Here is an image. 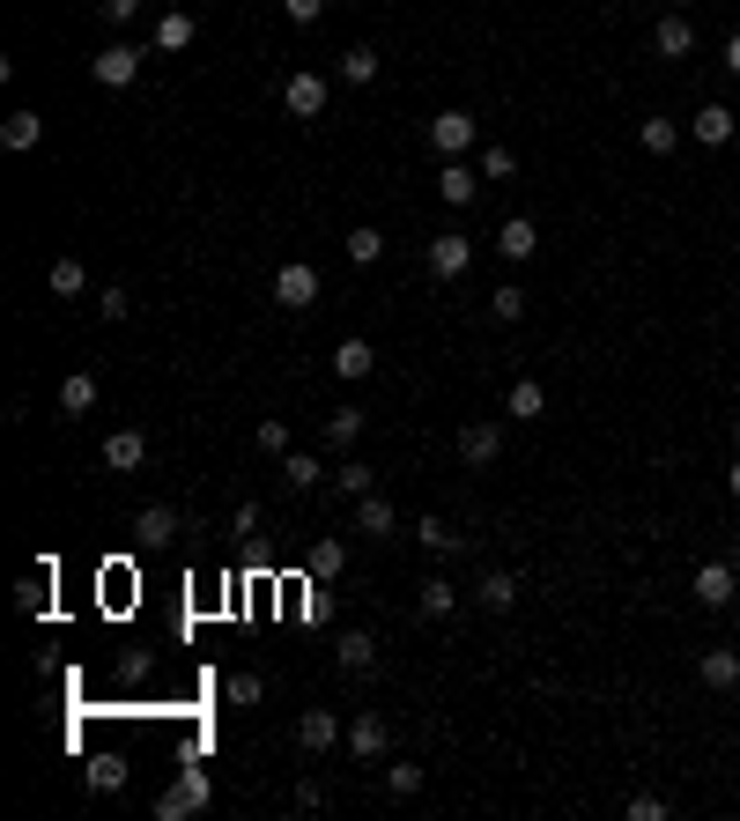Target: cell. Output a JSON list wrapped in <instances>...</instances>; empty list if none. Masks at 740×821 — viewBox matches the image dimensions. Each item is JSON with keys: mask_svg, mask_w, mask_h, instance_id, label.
<instances>
[{"mask_svg": "<svg viewBox=\"0 0 740 821\" xmlns=\"http://www.w3.org/2000/svg\"><path fill=\"white\" fill-rule=\"evenodd\" d=\"M207 799H215V778L207 770H178V784L156 799V821H186V814H201Z\"/></svg>", "mask_w": 740, "mask_h": 821, "instance_id": "obj_1", "label": "cell"}, {"mask_svg": "<svg viewBox=\"0 0 740 821\" xmlns=\"http://www.w3.org/2000/svg\"><path fill=\"white\" fill-rule=\"evenodd\" d=\"M474 141H482V119H474V112H437V119H430V149H437V156H467Z\"/></svg>", "mask_w": 740, "mask_h": 821, "instance_id": "obj_2", "label": "cell"}, {"mask_svg": "<svg viewBox=\"0 0 740 821\" xmlns=\"http://www.w3.org/2000/svg\"><path fill=\"white\" fill-rule=\"evenodd\" d=\"M275 304H282V311H304V304H319V267L289 259L282 274H275Z\"/></svg>", "mask_w": 740, "mask_h": 821, "instance_id": "obj_3", "label": "cell"}, {"mask_svg": "<svg viewBox=\"0 0 740 821\" xmlns=\"http://www.w3.org/2000/svg\"><path fill=\"white\" fill-rule=\"evenodd\" d=\"M89 75H97V89H126L141 75V52H133V44H104V52L89 60Z\"/></svg>", "mask_w": 740, "mask_h": 821, "instance_id": "obj_4", "label": "cell"}, {"mask_svg": "<svg viewBox=\"0 0 740 821\" xmlns=\"http://www.w3.org/2000/svg\"><path fill=\"white\" fill-rule=\"evenodd\" d=\"M282 112L289 119H319V112H327V75H289L282 82Z\"/></svg>", "mask_w": 740, "mask_h": 821, "instance_id": "obj_5", "label": "cell"}, {"mask_svg": "<svg viewBox=\"0 0 740 821\" xmlns=\"http://www.w3.org/2000/svg\"><path fill=\"white\" fill-rule=\"evenodd\" d=\"M467 267H474V245H467V238H430V274H437V282H459V274H467Z\"/></svg>", "mask_w": 740, "mask_h": 821, "instance_id": "obj_6", "label": "cell"}, {"mask_svg": "<svg viewBox=\"0 0 740 821\" xmlns=\"http://www.w3.org/2000/svg\"><path fill=\"white\" fill-rule=\"evenodd\" d=\"M385 747H393V726H385L378 710H363V718L348 726V755H356V762H378Z\"/></svg>", "mask_w": 740, "mask_h": 821, "instance_id": "obj_7", "label": "cell"}, {"mask_svg": "<svg viewBox=\"0 0 740 821\" xmlns=\"http://www.w3.org/2000/svg\"><path fill=\"white\" fill-rule=\"evenodd\" d=\"M496 452H503V429H496V422H467V429H459V459H467V466H496Z\"/></svg>", "mask_w": 740, "mask_h": 821, "instance_id": "obj_8", "label": "cell"}, {"mask_svg": "<svg viewBox=\"0 0 740 821\" xmlns=\"http://www.w3.org/2000/svg\"><path fill=\"white\" fill-rule=\"evenodd\" d=\"M141 459H149V437H141V429H112V437H104V466H112V474H133Z\"/></svg>", "mask_w": 740, "mask_h": 821, "instance_id": "obj_9", "label": "cell"}, {"mask_svg": "<svg viewBox=\"0 0 740 821\" xmlns=\"http://www.w3.org/2000/svg\"><path fill=\"white\" fill-rule=\"evenodd\" d=\"M437 193H445V207H474V193H482V178L459 164V156H445V170H437Z\"/></svg>", "mask_w": 740, "mask_h": 821, "instance_id": "obj_10", "label": "cell"}, {"mask_svg": "<svg viewBox=\"0 0 740 821\" xmlns=\"http://www.w3.org/2000/svg\"><path fill=\"white\" fill-rule=\"evenodd\" d=\"M652 44H659V60H689V52H697V23H689V15H666L652 30Z\"/></svg>", "mask_w": 740, "mask_h": 821, "instance_id": "obj_11", "label": "cell"}, {"mask_svg": "<svg viewBox=\"0 0 740 821\" xmlns=\"http://www.w3.org/2000/svg\"><path fill=\"white\" fill-rule=\"evenodd\" d=\"M496 252H503V259L519 267V259H534V252H540V230H534V222H526V215H511V222L496 230Z\"/></svg>", "mask_w": 740, "mask_h": 821, "instance_id": "obj_12", "label": "cell"}, {"mask_svg": "<svg viewBox=\"0 0 740 821\" xmlns=\"http://www.w3.org/2000/svg\"><path fill=\"white\" fill-rule=\"evenodd\" d=\"M697 600L703 607H733V563H697Z\"/></svg>", "mask_w": 740, "mask_h": 821, "instance_id": "obj_13", "label": "cell"}, {"mask_svg": "<svg viewBox=\"0 0 740 821\" xmlns=\"http://www.w3.org/2000/svg\"><path fill=\"white\" fill-rule=\"evenodd\" d=\"M149 44H156V52H186V44H193V15H186V8H164L156 30H149Z\"/></svg>", "mask_w": 740, "mask_h": 821, "instance_id": "obj_14", "label": "cell"}, {"mask_svg": "<svg viewBox=\"0 0 740 821\" xmlns=\"http://www.w3.org/2000/svg\"><path fill=\"white\" fill-rule=\"evenodd\" d=\"M697 681H703V689H733V681H740V652L711 644V652L697 658Z\"/></svg>", "mask_w": 740, "mask_h": 821, "instance_id": "obj_15", "label": "cell"}, {"mask_svg": "<svg viewBox=\"0 0 740 821\" xmlns=\"http://www.w3.org/2000/svg\"><path fill=\"white\" fill-rule=\"evenodd\" d=\"M0 141H8L15 156H30V149L44 141V119L38 112H8V119H0Z\"/></svg>", "mask_w": 740, "mask_h": 821, "instance_id": "obj_16", "label": "cell"}, {"mask_svg": "<svg viewBox=\"0 0 740 821\" xmlns=\"http://www.w3.org/2000/svg\"><path fill=\"white\" fill-rule=\"evenodd\" d=\"M474 600H482L489 615H511V607H519V577H511V570H489L482 585H474Z\"/></svg>", "mask_w": 740, "mask_h": 821, "instance_id": "obj_17", "label": "cell"}, {"mask_svg": "<svg viewBox=\"0 0 740 821\" xmlns=\"http://www.w3.org/2000/svg\"><path fill=\"white\" fill-rule=\"evenodd\" d=\"M733 104H703V112H697V141H703V149H726V141H733Z\"/></svg>", "mask_w": 740, "mask_h": 821, "instance_id": "obj_18", "label": "cell"}, {"mask_svg": "<svg viewBox=\"0 0 740 821\" xmlns=\"http://www.w3.org/2000/svg\"><path fill=\"white\" fill-rule=\"evenodd\" d=\"M333 652H341V666H348V674H370V666H378V637H370V629H341V644H333Z\"/></svg>", "mask_w": 740, "mask_h": 821, "instance_id": "obj_19", "label": "cell"}, {"mask_svg": "<svg viewBox=\"0 0 740 821\" xmlns=\"http://www.w3.org/2000/svg\"><path fill=\"white\" fill-rule=\"evenodd\" d=\"M15 607H23V615H44V607H52V563H38V570L15 585Z\"/></svg>", "mask_w": 740, "mask_h": 821, "instance_id": "obj_20", "label": "cell"}, {"mask_svg": "<svg viewBox=\"0 0 740 821\" xmlns=\"http://www.w3.org/2000/svg\"><path fill=\"white\" fill-rule=\"evenodd\" d=\"M333 370H341V377H370V370H378V348H370V341H356V333H348V341L333 348Z\"/></svg>", "mask_w": 740, "mask_h": 821, "instance_id": "obj_21", "label": "cell"}, {"mask_svg": "<svg viewBox=\"0 0 740 821\" xmlns=\"http://www.w3.org/2000/svg\"><path fill=\"white\" fill-rule=\"evenodd\" d=\"M503 414H519V422H540V414H548V393H540V377H519V385H511V400H503Z\"/></svg>", "mask_w": 740, "mask_h": 821, "instance_id": "obj_22", "label": "cell"}, {"mask_svg": "<svg viewBox=\"0 0 740 821\" xmlns=\"http://www.w3.org/2000/svg\"><path fill=\"white\" fill-rule=\"evenodd\" d=\"M400 518H393V503L370 489V496H356V534H393Z\"/></svg>", "mask_w": 740, "mask_h": 821, "instance_id": "obj_23", "label": "cell"}, {"mask_svg": "<svg viewBox=\"0 0 740 821\" xmlns=\"http://www.w3.org/2000/svg\"><path fill=\"white\" fill-rule=\"evenodd\" d=\"M89 408H97V377H89V370H75V377L60 385V414L75 422V414H89Z\"/></svg>", "mask_w": 740, "mask_h": 821, "instance_id": "obj_24", "label": "cell"}, {"mask_svg": "<svg viewBox=\"0 0 740 821\" xmlns=\"http://www.w3.org/2000/svg\"><path fill=\"white\" fill-rule=\"evenodd\" d=\"M296 740H304V747H333V740H341V718H333V710H304V718H296Z\"/></svg>", "mask_w": 740, "mask_h": 821, "instance_id": "obj_25", "label": "cell"}, {"mask_svg": "<svg viewBox=\"0 0 740 821\" xmlns=\"http://www.w3.org/2000/svg\"><path fill=\"white\" fill-rule=\"evenodd\" d=\"M414 600H422V615L445 621V615L459 607V585H452V577H422V592H414Z\"/></svg>", "mask_w": 740, "mask_h": 821, "instance_id": "obj_26", "label": "cell"}, {"mask_svg": "<svg viewBox=\"0 0 740 821\" xmlns=\"http://www.w3.org/2000/svg\"><path fill=\"white\" fill-rule=\"evenodd\" d=\"M637 141H645L652 156H674V149H681V126L674 119H637Z\"/></svg>", "mask_w": 740, "mask_h": 821, "instance_id": "obj_27", "label": "cell"}, {"mask_svg": "<svg viewBox=\"0 0 740 821\" xmlns=\"http://www.w3.org/2000/svg\"><path fill=\"white\" fill-rule=\"evenodd\" d=\"M356 437H363V408H341V414H327V445H333V452H348Z\"/></svg>", "mask_w": 740, "mask_h": 821, "instance_id": "obj_28", "label": "cell"}, {"mask_svg": "<svg viewBox=\"0 0 740 821\" xmlns=\"http://www.w3.org/2000/svg\"><path fill=\"white\" fill-rule=\"evenodd\" d=\"M44 288H52V296H82V288H89L82 259H52V274H44Z\"/></svg>", "mask_w": 740, "mask_h": 821, "instance_id": "obj_29", "label": "cell"}, {"mask_svg": "<svg viewBox=\"0 0 740 821\" xmlns=\"http://www.w3.org/2000/svg\"><path fill=\"white\" fill-rule=\"evenodd\" d=\"M282 474H289V489H319V482H327V466H319L311 452H289V459H282Z\"/></svg>", "mask_w": 740, "mask_h": 821, "instance_id": "obj_30", "label": "cell"}, {"mask_svg": "<svg viewBox=\"0 0 740 821\" xmlns=\"http://www.w3.org/2000/svg\"><path fill=\"white\" fill-rule=\"evenodd\" d=\"M341 82H378V52H370V44H356V52H341Z\"/></svg>", "mask_w": 740, "mask_h": 821, "instance_id": "obj_31", "label": "cell"}, {"mask_svg": "<svg viewBox=\"0 0 740 821\" xmlns=\"http://www.w3.org/2000/svg\"><path fill=\"white\" fill-rule=\"evenodd\" d=\"M489 319H503V326H511V319H526V288H519V282L489 288Z\"/></svg>", "mask_w": 740, "mask_h": 821, "instance_id": "obj_32", "label": "cell"}, {"mask_svg": "<svg viewBox=\"0 0 740 821\" xmlns=\"http://www.w3.org/2000/svg\"><path fill=\"white\" fill-rule=\"evenodd\" d=\"M133 534H141V540H170V534H178V511H164V503H149V511L133 518Z\"/></svg>", "mask_w": 740, "mask_h": 821, "instance_id": "obj_33", "label": "cell"}, {"mask_svg": "<svg viewBox=\"0 0 740 821\" xmlns=\"http://www.w3.org/2000/svg\"><path fill=\"white\" fill-rule=\"evenodd\" d=\"M327 482H333L341 496H370V482H378V474H370L363 459H341V474H327Z\"/></svg>", "mask_w": 740, "mask_h": 821, "instance_id": "obj_34", "label": "cell"}, {"mask_svg": "<svg viewBox=\"0 0 740 821\" xmlns=\"http://www.w3.org/2000/svg\"><path fill=\"white\" fill-rule=\"evenodd\" d=\"M348 570V540H319L311 548V577H341Z\"/></svg>", "mask_w": 740, "mask_h": 821, "instance_id": "obj_35", "label": "cell"}, {"mask_svg": "<svg viewBox=\"0 0 740 821\" xmlns=\"http://www.w3.org/2000/svg\"><path fill=\"white\" fill-rule=\"evenodd\" d=\"M414 540H422L430 555H452V548H459V534L445 526V518H422V526H414Z\"/></svg>", "mask_w": 740, "mask_h": 821, "instance_id": "obj_36", "label": "cell"}, {"mask_svg": "<svg viewBox=\"0 0 740 821\" xmlns=\"http://www.w3.org/2000/svg\"><path fill=\"white\" fill-rule=\"evenodd\" d=\"M259 452H275V459L296 452V445H289V422H282V414H267V422H259Z\"/></svg>", "mask_w": 740, "mask_h": 821, "instance_id": "obj_37", "label": "cell"}, {"mask_svg": "<svg viewBox=\"0 0 740 821\" xmlns=\"http://www.w3.org/2000/svg\"><path fill=\"white\" fill-rule=\"evenodd\" d=\"M119 784H126V762H119V755L89 762V792H119Z\"/></svg>", "mask_w": 740, "mask_h": 821, "instance_id": "obj_38", "label": "cell"}, {"mask_svg": "<svg viewBox=\"0 0 740 821\" xmlns=\"http://www.w3.org/2000/svg\"><path fill=\"white\" fill-rule=\"evenodd\" d=\"M378 252H385V230H348V259H356V267H370Z\"/></svg>", "mask_w": 740, "mask_h": 821, "instance_id": "obj_39", "label": "cell"}, {"mask_svg": "<svg viewBox=\"0 0 740 821\" xmlns=\"http://www.w3.org/2000/svg\"><path fill=\"white\" fill-rule=\"evenodd\" d=\"M385 792H393V799H414V792H422V770H414V762H393V770H385Z\"/></svg>", "mask_w": 740, "mask_h": 821, "instance_id": "obj_40", "label": "cell"}, {"mask_svg": "<svg viewBox=\"0 0 740 821\" xmlns=\"http://www.w3.org/2000/svg\"><path fill=\"white\" fill-rule=\"evenodd\" d=\"M259 696H267V681H259V674H230V703H238V710H252Z\"/></svg>", "mask_w": 740, "mask_h": 821, "instance_id": "obj_41", "label": "cell"}, {"mask_svg": "<svg viewBox=\"0 0 740 821\" xmlns=\"http://www.w3.org/2000/svg\"><path fill=\"white\" fill-rule=\"evenodd\" d=\"M482 178H511V149H503V141L482 149Z\"/></svg>", "mask_w": 740, "mask_h": 821, "instance_id": "obj_42", "label": "cell"}, {"mask_svg": "<svg viewBox=\"0 0 740 821\" xmlns=\"http://www.w3.org/2000/svg\"><path fill=\"white\" fill-rule=\"evenodd\" d=\"M629 821H666V799H652V792H637V799H629Z\"/></svg>", "mask_w": 740, "mask_h": 821, "instance_id": "obj_43", "label": "cell"}, {"mask_svg": "<svg viewBox=\"0 0 740 821\" xmlns=\"http://www.w3.org/2000/svg\"><path fill=\"white\" fill-rule=\"evenodd\" d=\"M282 15H289V23H319V15H327V0H282Z\"/></svg>", "mask_w": 740, "mask_h": 821, "instance_id": "obj_44", "label": "cell"}, {"mask_svg": "<svg viewBox=\"0 0 740 821\" xmlns=\"http://www.w3.org/2000/svg\"><path fill=\"white\" fill-rule=\"evenodd\" d=\"M97 311H104V319H126V311H133V296H126V288H104V296H97Z\"/></svg>", "mask_w": 740, "mask_h": 821, "instance_id": "obj_45", "label": "cell"}, {"mask_svg": "<svg viewBox=\"0 0 740 821\" xmlns=\"http://www.w3.org/2000/svg\"><path fill=\"white\" fill-rule=\"evenodd\" d=\"M97 8H104V23H133L141 15V0H97Z\"/></svg>", "mask_w": 740, "mask_h": 821, "instance_id": "obj_46", "label": "cell"}, {"mask_svg": "<svg viewBox=\"0 0 740 821\" xmlns=\"http://www.w3.org/2000/svg\"><path fill=\"white\" fill-rule=\"evenodd\" d=\"M726 67H733V75H740V30H733V38H726Z\"/></svg>", "mask_w": 740, "mask_h": 821, "instance_id": "obj_47", "label": "cell"}, {"mask_svg": "<svg viewBox=\"0 0 740 821\" xmlns=\"http://www.w3.org/2000/svg\"><path fill=\"white\" fill-rule=\"evenodd\" d=\"M726 489H733V496H740V459H733V466H726Z\"/></svg>", "mask_w": 740, "mask_h": 821, "instance_id": "obj_48", "label": "cell"}, {"mask_svg": "<svg viewBox=\"0 0 740 821\" xmlns=\"http://www.w3.org/2000/svg\"><path fill=\"white\" fill-rule=\"evenodd\" d=\"M733 437H740V414H733Z\"/></svg>", "mask_w": 740, "mask_h": 821, "instance_id": "obj_49", "label": "cell"}, {"mask_svg": "<svg viewBox=\"0 0 740 821\" xmlns=\"http://www.w3.org/2000/svg\"><path fill=\"white\" fill-rule=\"evenodd\" d=\"M681 8H697V0H681Z\"/></svg>", "mask_w": 740, "mask_h": 821, "instance_id": "obj_50", "label": "cell"}]
</instances>
